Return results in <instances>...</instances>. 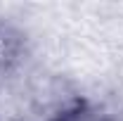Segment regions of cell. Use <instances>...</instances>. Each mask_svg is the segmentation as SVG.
Instances as JSON below:
<instances>
[{
  "mask_svg": "<svg viewBox=\"0 0 123 121\" xmlns=\"http://www.w3.org/2000/svg\"><path fill=\"white\" fill-rule=\"evenodd\" d=\"M26 50V38L24 33L12 26L0 21V71H10L12 67L19 64Z\"/></svg>",
  "mask_w": 123,
  "mask_h": 121,
  "instance_id": "obj_1",
  "label": "cell"
},
{
  "mask_svg": "<svg viewBox=\"0 0 123 121\" xmlns=\"http://www.w3.org/2000/svg\"><path fill=\"white\" fill-rule=\"evenodd\" d=\"M52 121H114L107 112H102L99 107L88 105V102H76V105L66 107L59 112Z\"/></svg>",
  "mask_w": 123,
  "mask_h": 121,
  "instance_id": "obj_2",
  "label": "cell"
}]
</instances>
